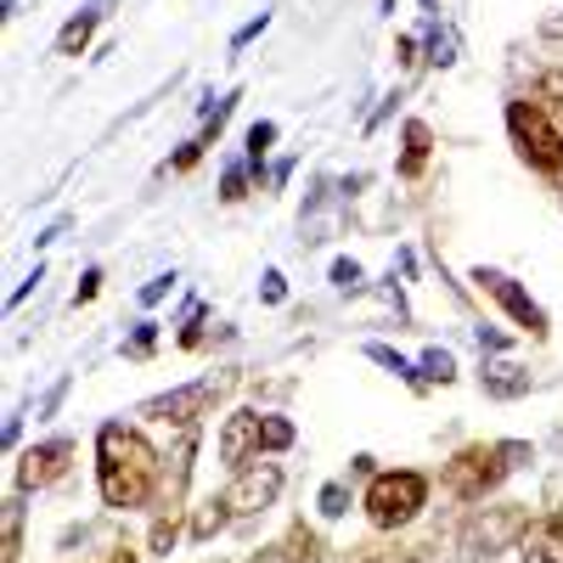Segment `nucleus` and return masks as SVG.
Returning <instances> with one entry per match:
<instances>
[{
  "label": "nucleus",
  "mask_w": 563,
  "mask_h": 563,
  "mask_svg": "<svg viewBox=\"0 0 563 563\" xmlns=\"http://www.w3.org/2000/svg\"><path fill=\"white\" fill-rule=\"evenodd\" d=\"M158 479H164V456L135 429H124V422H102L97 429V490H102V501L119 507V512L147 507Z\"/></svg>",
  "instance_id": "obj_1"
},
{
  "label": "nucleus",
  "mask_w": 563,
  "mask_h": 563,
  "mask_svg": "<svg viewBox=\"0 0 563 563\" xmlns=\"http://www.w3.org/2000/svg\"><path fill=\"white\" fill-rule=\"evenodd\" d=\"M536 462V445L530 440H490V445H462L451 462H445V474L440 485L456 496V501H485L512 467H525Z\"/></svg>",
  "instance_id": "obj_2"
},
{
  "label": "nucleus",
  "mask_w": 563,
  "mask_h": 563,
  "mask_svg": "<svg viewBox=\"0 0 563 563\" xmlns=\"http://www.w3.org/2000/svg\"><path fill=\"white\" fill-rule=\"evenodd\" d=\"M530 507L525 501H496V507H479V512H467V525L456 530V558L467 563H485V558H501L525 541L530 530Z\"/></svg>",
  "instance_id": "obj_3"
},
{
  "label": "nucleus",
  "mask_w": 563,
  "mask_h": 563,
  "mask_svg": "<svg viewBox=\"0 0 563 563\" xmlns=\"http://www.w3.org/2000/svg\"><path fill=\"white\" fill-rule=\"evenodd\" d=\"M366 519H372V530H400V525H411L422 507H429V479L417 474V467H395V474H372V485H366Z\"/></svg>",
  "instance_id": "obj_4"
},
{
  "label": "nucleus",
  "mask_w": 563,
  "mask_h": 563,
  "mask_svg": "<svg viewBox=\"0 0 563 563\" xmlns=\"http://www.w3.org/2000/svg\"><path fill=\"white\" fill-rule=\"evenodd\" d=\"M507 135H512V147H519L525 164L558 175L563 169V130L547 119V108L536 97H519V102H507Z\"/></svg>",
  "instance_id": "obj_5"
},
{
  "label": "nucleus",
  "mask_w": 563,
  "mask_h": 563,
  "mask_svg": "<svg viewBox=\"0 0 563 563\" xmlns=\"http://www.w3.org/2000/svg\"><path fill=\"white\" fill-rule=\"evenodd\" d=\"M231 389V378H198V384H186V389H169V395H153L147 406H141V417H153V422H180V429H192L198 417L214 411V400Z\"/></svg>",
  "instance_id": "obj_6"
},
{
  "label": "nucleus",
  "mask_w": 563,
  "mask_h": 563,
  "mask_svg": "<svg viewBox=\"0 0 563 563\" xmlns=\"http://www.w3.org/2000/svg\"><path fill=\"white\" fill-rule=\"evenodd\" d=\"M474 282H479V288H485V294H490V299H496V305L512 316V321L525 327L530 339H547V333H552V327H547V310H541V305H536V299H530V294H525L519 282L507 276V271H496V265H479V271H474Z\"/></svg>",
  "instance_id": "obj_7"
},
{
  "label": "nucleus",
  "mask_w": 563,
  "mask_h": 563,
  "mask_svg": "<svg viewBox=\"0 0 563 563\" xmlns=\"http://www.w3.org/2000/svg\"><path fill=\"white\" fill-rule=\"evenodd\" d=\"M276 496H282V467L276 462H260V456L249 467H238V485L225 490V501H231L238 519H254V512H265Z\"/></svg>",
  "instance_id": "obj_8"
},
{
  "label": "nucleus",
  "mask_w": 563,
  "mask_h": 563,
  "mask_svg": "<svg viewBox=\"0 0 563 563\" xmlns=\"http://www.w3.org/2000/svg\"><path fill=\"white\" fill-rule=\"evenodd\" d=\"M68 462H74V440H40V445H29L18 456V496L57 485L68 474Z\"/></svg>",
  "instance_id": "obj_9"
},
{
  "label": "nucleus",
  "mask_w": 563,
  "mask_h": 563,
  "mask_svg": "<svg viewBox=\"0 0 563 563\" xmlns=\"http://www.w3.org/2000/svg\"><path fill=\"white\" fill-rule=\"evenodd\" d=\"M260 429H265L260 411H231L225 429H220V462L225 467H249L260 456Z\"/></svg>",
  "instance_id": "obj_10"
},
{
  "label": "nucleus",
  "mask_w": 563,
  "mask_h": 563,
  "mask_svg": "<svg viewBox=\"0 0 563 563\" xmlns=\"http://www.w3.org/2000/svg\"><path fill=\"white\" fill-rule=\"evenodd\" d=\"M400 175L406 180H417L422 175V164H429V153H434V130L422 124V119H406V130H400Z\"/></svg>",
  "instance_id": "obj_11"
},
{
  "label": "nucleus",
  "mask_w": 563,
  "mask_h": 563,
  "mask_svg": "<svg viewBox=\"0 0 563 563\" xmlns=\"http://www.w3.org/2000/svg\"><path fill=\"white\" fill-rule=\"evenodd\" d=\"M479 384H485L490 400H519V395H530V372L512 366V361H496V366L479 372Z\"/></svg>",
  "instance_id": "obj_12"
},
{
  "label": "nucleus",
  "mask_w": 563,
  "mask_h": 563,
  "mask_svg": "<svg viewBox=\"0 0 563 563\" xmlns=\"http://www.w3.org/2000/svg\"><path fill=\"white\" fill-rule=\"evenodd\" d=\"M97 23H102V7L74 12L63 23V34H57V57H85V45H90V34H97Z\"/></svg>",
  "instance_id": "obj_13"
},
{
  "label": "nucleus",
  "mask_w": 563,
  "mask_h": 563,
  "mask_svg": "<svg viewBox=\"0 0 563 563\" xmlns=\"http://www.w3.org/2000/svg\"><path fill=\"white\" fill-rule=\"evenodd\" d=\"M282 558H288V563H327V541H321V530H310L305 519L288 525V536H282Z\"/></svg>",
  "instance_id": "obj_14"
},
{
  "label": "nucleus",
  "mask_w": 563,
  "mask_h": 563,
  "mask_svg": "<svg viewBox=\"0 0 563 563\" xmlns=\"http://www.w3.org/2000/svg\"><path fill=\"white\" fill-rule=\"evenodd\" d=\"M231 519H238V512H231V501H225V496H209L192 519H186V536H192V541H214Z\"/></svg>",
  "instance_id": "obj_15"
},
{
  "label": "nucleus",
  "mask_w": 563,
  "mask_h": 563,
  "mask_svg": "<svg viewBox=\"0 0 563 563\" xmlns=\"http://www.w3.org/2000/svg\"><path fill=\"white\" fill-rule=\"evenodd\" d=\"M366 361H378L384 372H395V378H406V384H411L417 395L429 389V378H422V366H411V361H406L400 350H389V344H366Z\"/></svg>",
  "instance_id": "obj_16"
},
{
  "label": "nucleus",
  "mask_w": 563,
  "mask_h": 563,
  "mask_svg": "<svg viewBox=\"0 0 563 563\" xmlns=\"http://www.w3.org/2000/svg\"><path fill=\"white\" fill-rule=\"evenodd\" d=\"M186 474H192V440H186L175 451V467H169V479H164V507L180 512V490H186Z\"/></svg>",
  "instance_id": "obj_17"
},
{
  "label": "nucleus",
  "mask_w": 563,
  "mask_h": 563,
  "mask_svg": "<svg viewBox=\"0 0 563 563\" xmlns=\"http://www.w3.org/2000/svg\"><path fill=\"white\" fill-rule=\"evenodd\" d=\"M18 552H23V507L12 496L7 501V536H0V563H18Z\"/></svg>",
  "instance_id": "obj_18"
},
{
  "label": "nucleus",
  "mask_w": 563,
  "mask_h": 563,
  "mask_svg": "<svg viewBox=\"0 0 563 563\" xmlns=\"http://www.w3.org/2000/svg\"><path fill=\"white\" fill-rule=\"evenodd\" d=\"M417 366H422V378H429V384H451V378H456V355L440 350V344H434V350H422Z\"/></svg>",
  "instance_id": "obj_19"
},
{
  "label": "nucleus",
  "mask_w": 563,
  "mask_h": 563,
  "mask_svg": "<svg viewBox=\"0 0 563 563\" xmlns=\"http://www.w3.org/2000/svg\"><path fill=\"white\" fill-rule=\"evenodd\" d=\"M153 350H158V321H135V333L124 339V355L130 361H147Z\"/></svg>",
  "instance_id": "obj_20"
},
{
  "label": "nucleus",
  "mask_w": 563,
  "mask_h": 563,
  "mask_svg": "<svg viewBox=\"0 0 563 563\" xmlns=\"http://www.w3.org/2000/svg\"><path fill=\"white\" fill-rule=\"evenodd\" d=\"M271 147H276V124H271V119H254V124H249V164L260 169Z\"/></svg>",
  "instance_id": "obj_21"
},
{
  "label": "nucleus",
  "mask_w": 563,
  "mask_h": 563,
  "mask_svg": "<svg viewBox=\"0 0 563 563\" xmlns=\"http://www.w3.org/2000/svg\"><path fill=\"white\" fill-rule=\"evenodd\" d=\"M288 445H294V422H288V417H265L260 451H288Z\"/></svg>",
  "instance_id": "obj_22"
},
{
  "label": "nucleus",
  "mask_w": 563,
  "mask_h": 563,
  "mask_svg": "<svg viewBox=\"0 0 563 563\" xmlns=\"http://www.w3.org/2000/svg\"><path fill=\"white\" fill-rule=\"evenodd\" d=\"M316 507H321V519H344L350 512V485H321V496H316Z\"/></svg>",
  "instance_id": "obj_23"
},
{
  "label": "nucleus",
  "mask_w": 563,
  "mask_h": 563,
  "mask_svg": "<svg viewBox=\"0 0 563 563\" xmlns=\"http://www.w3.org/2000/svg\"><path fill=\"white\" fill-rule=\"evenodd\" d=\"M175 541H180V519H175V512H158L147 547H153V552H175Z\"/></svg>",
  "instance_id": "obj_24"
},
{
  "label": "nucleus",
  "mask_w": 563,
  "mask_h": 563,
  "mask_svg": "<svg viewBox=\"0 0 563 563\" xmlns=\"http://www.w3.org/2000/svg\"><path fill=\"white\" fill-rule=\"evenodd\" d=\"M249 198V164H231L220 175V203H243Z\"/></svg>",
  "instance_id": "obj_25"
},
{
  "label": "nucleus",
  "mask_w": 563,
  "mask_h": 563,
  "mask_svg": "<svg viewBox=\"0 0 563 563\" xmlns=\"http://www.w3.org/2000/svg\"><path fill=\"white\" fill-rule=\"evenodd\" d=\"M429 63L434 68H451L456 63V34L451 29H429Z\"/></svg>",
  "instance_id": "obj_26"
},
{
  "label": "nucleus",
  "mask_w": 563,
  "mask_h": 563,
  "mask_svg": "<svg viewBox=\"0 0 563 563\" xmlns=\"http://www.w3.org/2000/svg\"><path fill=\"white\" fill-rule=\"evenodd\" d=\"M361 558L355 563H422L417 552H406V547H355Z\"/></svg>",
  "instance_id": "obj_27"
},
{
  "label": "nucleus",
  "mask_w": 563,
  "mask_h": 563,
  "mask_svg": "<svg viewBox=\"0 0 563 563\" xmlns=\"http://www.w3.org/2000/svg\"><path fill=\"white\" fill-rule=\"evenodd\" d=\"M530 97H536V102H558V108H563V74H558V68H547V74L536 79Z\"/></svg>",
  "instance_id": "obj_28"
},
{
  "label": "nucleus",
  "mask_w": 563,
  "mask_h": 563,
  "mask_svg": "<svg viewBox=\"0 0 563 563\" xmlns=\"http://www.w3.org/2000/svg\"><path fill=\"white\" fill-rule=\"evenodd\" d=\"M547 563H563V507L547 519Z\"/></svg>",
  "instance_id": "obj_29"
},
{
  "label": "nucleus",
  "mask_w": 563,
  "mask_h": 563,
  "mask_svg": "<svg viewBox=\"0 0 563 563\" xmlns=\"http://www.w3.org/2000/svg\"><path fill=\"white\" fill-rule=\"evenodd\" d=\"M333 288H344V294L361 288V265L355 260H333Z\"/></svg>",
  "instance_id": "obj_30"
},
{
  "label": "nucleus",
  "mask_w": 563,
  "mask_h": 563,
  "mask_svg": "<svg viewBox=\"0 0 563 563\" xmlns=\"http://www.w3.org/2000/svg\"><path fill=\"white\" fill-rule=\"evenodd\" d=\"M169 288H175V276H153L147 288H141V305H147V310H153V305H164V299H169Z\"/></svg>",
  "instance_id": "obj_31"
},
{
  "label": "nucleus",
  "mask_w": 563,
  "mask_h": 563,
  "mask_svg": "<svg viewBox=\"0 0 563 563\" xmlns=\"http://www.w3.org/2000/svg\"><path fill=\"white\" fill-rule=\"evenodd\" d=\"M265 23H271V12H260L254 23H243L238 34H231V52H243V45H249V40H260V34H265Z\"/></svg>",
  "instance_id": "obj_32"
},
{
  "label": "nucleus",
  "mask_w": 563,
  "mask_h": 563,
  "mask_svg": "<svg viewBox=\"0 0 563 563\" xmlns=\"http://www.w3.org/2000/svg\"><path fill=\"white\" fill-rule=\"evenodd\" d=\"M203 147H209V141H203V135H198V141H186V147L175 153V164H169V169H198V158H203Z\"/></svg>",
  "instance_id": "obj_33"
},
{
  "label": "nucleus",
  "mask_w": 563,
  "mask_h": 563,
  "mask_svg": "<svg viewBox=\"0 0 563 563\" xmlns=\"http://www.w3.org/2000/svg\"><path fill=\"white\" fill-rule=\"evenodd\" d=\"M97 294H102V271H85V276H79V294H74V305H90Z\"/></svg>",
  "instance_id": "obj_34"
},
{
  "label": "nucleus",
  "mask_w": 563,
  "mask_h": 563,
  "mask_svg": "<svg viewBox=\"0 0 563 563\" xmlns=\"http://www.w3.org/2000/svg\"><path fill=\"white\" fill-rule=\"evenodd\" d=\"M203 344V310H192V321L180 327V350H198Z\"/></svg>",
  "instance_id": "obj_35"
},
{
  "label": "nucleus",
  "mask_w": 563,
  "mask_h": 563,
  "mask_svg": "<svg viewBox=\"0 0 563 563\" xmlns=\"http://www.w3.org/2000/svg\"><path fill=\"white\" fill-rule=\"evenodd\" d=\"M265 305H282V299H288V282H282V271H265Z\"/></svg>",
  "instance_id": "obj_36"
},
{
  "label": "nucleus",
  "mask_w": 563,
  "mask_h": 563,
  "mask_svg": "<svg viewBox=\"0 0 563 563\" xmlns=\"http://www.w3.org/2000/svg\"><path fill=\"white\" fill-rule=\"evenodd\" d=\"M395 52H400V68H411V63H417V40L400 34V40H395Z\"/></svg>",
  "instance_id": "obj_37"
},
{
  "label": "nucleus",
  "mask_w": 563,
  "mask_h": 563,
  "mask_svg": "<svg viewBox=\"0 0 563 563\" xmlns=\"http://www.w3.org/2000/svg\"><path fill=\"white\" fill-rule=\"evenodd\" d=\"M243 563H288V558H282V547H260V552H249Z\"/></svg>",
  "instance_id": "obj_38"
},
{
  "label": "nucleus",
  "mask_w": 563,
  "mask_h": 563,
  "mask_svg": "<svg viewBox=\"0 0 563 563\" xmlns=\"http://www.w3.org/2000/svg\"><path fill=\"white\" fill-rule=\"evenodd\" d=\"M479 344H485V350H507V339H501V333H490V327H479Z\"/></svg>",
  "instance_id": "obj_39"
},
{
  "label": "nucleus",
  "mask_w": 563,
  "mask_h": 563,
  "mask_svg": "<svg viewBox=\"0 0 563 563\" xmlns=\"http://www.w3.org/2000/svg\"><path fill=\"white\" fill-rule=\"evenodd\" d=\"M108 563H141V558H135V552H130V547H119V552H113V558H108Z\"/></svg>",
  "instance_id": "obj_40"
},
{
  "label": "nucleus",
  "mask_w": 563,
  "mask_h": 563,
  "mask_svg": "<svg viewBox=\"0 0 563 563\" xmlns=\"http://www.w3.org/2000/svg\"><path fill=\"white\" fill-rule=\"evenodd\" d=\"M422 7H434V0H422Z\"/></svg>",
  "instance_id": "obj_41"
}]
</instances>
